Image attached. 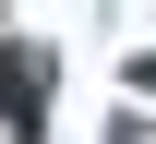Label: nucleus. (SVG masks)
I'll return each mask as SVG.
<instances>
[{
	"label": "nucleus",
	"mask_w": 156,
	"mask_h": 144,
	"mask_svg": "<svg viewBox=\"0 0 156 144\" xmlns=\"http://www.w3.org/2000/svg\"><path fill=\"white\" fill-rule=\"evenodd\" d=\"M36 108V72H24V48H0V120H24Z\"/></svg>",
	"instance_id": "1"
},
{
	"label": "nucleus",
	"mask_w": 156,
	"mask_h": 144,
	"mask_svg": "<svg viewBox=\"0 0 156 144\" xmlns=\"http://www.w3.org/2000/svg\"><path fill=\"white\" fill-rule=\"evenodd\" d=\"M144 84H156V60H144Z\"/></svg>",
	"instance_id": "2"
}]
</instances>
